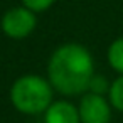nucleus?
<instances>
[{"label": "nucleus", "mask_w": 123, "mask_h": 123, "mask_svg": "<svg viewBox=\"0 0 123 123\" xmlns=\"http://www.w3.org/2000/svg\"><path fill=\"white\" fill-rule=\"evenodd\" d=\"M93 76V54L79 42H64L49 56L47 79L54 91L62 96H81L88 93Z\"/></svg>", "instance_id": "nucleus-1"}, {"label": "nucleus", "mask_w": 123, "mask_h": 123, "mask_svg": "<svg viewBox=\"0 0 123 123\" xmlns=\"http://www.w3.org/2000/svg\"><path fill=\"white\" fill-rule=\"evenodd\" d=\"M54 93L56 91L47 78L39 74H24L12 83L9 98L19 113L36 116L46 113L54 101Z\"/></svg>", "instance_id": "nucleus-2"}, {"label": "nucleus", "mask_w": 123, "mask_h": 123, "mask_svg": "<svg viewBox=\"0 0 123 123\" xmlns=\"http://www.w3.org/2000/svg\"><path fill=\"white\" fill-rule=\"evenodd\" d=\"M36 27H37V14L24 5L5 10L2 19H0L2 32L9 39H14V41L29 37L36 31Z\"/></svg>", "instance_id": "nucleus-3"}, {"label": "nucleus", "mask_w": 123, "mask_h": 123, "mask_svg": "<svg viewBox=\"0 0 123 123\" xmlns=\"http://www.w3.org/2000/svg\"><path fill=\"white\" fill-rule=\"evenodd\" d=\"M78 111H79L81 123H110L113 108L106 96L88 91L81 94Z\"/></svg>", "instance_id": "nucleus-4"}, {"label": "nucleus", "mask_w": 123, "mask_h": 123, "mask_svg": "<svg viewBox=\"0 0 123 123\" xmlns=\"http://www.w3.org/2000/svg\"><path fill=\"white\" fill-rule=\"evenodd\" d=\"M44 123H81L78 106L68 99H54L44 113Z\"/></svg>", "instance_id": "nucleus-5"}, {"label": "nucleus", "mask_w": 123, "mask_h": 123, "mask_svg": "<svg viewBox=\"0 0 123 123\" xmlns=\"http://www.w3.org/2000/svg\"><path fill=\"white\" fill-rule=\"evenodd\" d=\"M106 59H108L110 68H111L115 73H118L120 76H123V36L116 37V39L108 46Z\"/></svg>", "instance_id": "nucleus-6"}, {"label": "nucleus", "mask_w": 123, "mask_h": 123, "mask_svg": "<svg viewBox=\"0 0 123 123\" xmlns=\"http://www.w3.org/2000/svg\"><path fill=\"white\" fill-rule=\"evenodd\" d=\"M106 98L113 110L123 113V76H118L111 81Z\"/></svg>", "instance_id": "nucleus-7"}, {"label": "nucleus", "mask_w": 123, "mask_h": 123, "mask_svg": "<svg viewBox=\"0 0 123 123\" xmlns=\"http://www.w3.org/2000/svg\"><path fill=\"white\" fill-rule=\"evenodd\" d=\"M110 84L111 81H108L103 74H96L91 78V83H89V93H94V94H101V96H106L108 94V89H110Z\"/></svg>", "instance_id": "nucleus-8"}, {"label": "nucleus", "mask_w": 123, "mask_h": 123, "mask_svg": "<svg viewBox=\"0 0 123 123\" xmlns=\"http://www.w3.org/2000/svg\"><path fill=\"white\" fill-rule=\"evenodd\" d=\"M20 4L27 9H31L32 12L36 14H41V12H46L47 9H51L56 0H20Z\"/></svg>", "instance_id": "nucleus-9"}]
</instances>
